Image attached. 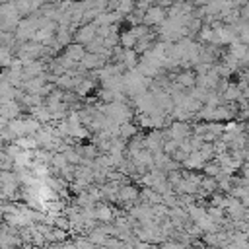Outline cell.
I'll list each match as a JSON object with an SVG mask.
<instances>
[{
	"label": "cell",
	"instance_id": "cell-4",
	"mask_svg": "<svg viewBox=\"0 0 249 249\" xmlns=\"http://www.w3.org/2000/svg\"><path fill=\"white\" fill-rule=\"evenodd\" d=\"M169 136L181 142L183 138L189 136V126H187L185 123H173V124H171V130H169Z\"/></svg>",
	"mask_w": 249,
	"mask_h": 249
},
{
	"label": "cell",
	"instance_id": "cell-9",
	"mask_svg": "<svg viewBox=\"0 0 249 249\" xmlns=\"http://www.w3.org/2000/svg\"><path fill=\"white\" fill-rule=\"evenodd\" d=\"M134 8H136V2L134 0H119L117 12H121L123 16H128L130 12H134Z\"/></svg>",
	"mask_w": 249,
	"mask_h": 249
},
{
	"label": "cell",
	"instance_id": "cell-8",
	"mask_svg": "<svg viewBox=\"0 0 249 249\" xmlns=\"http://www.w3.org/2000/svg\"><path fill=\"white\" fill-rule=\"evenodd\" d=\"M72 31L68 29V27H60L58 31H56V43L58 45H62V47H66V45H70V39H72V35H70Z\"/></svg>",
	"mask_w": 249,
	"mask_h": 249
},
{
	"label": "cell",
	"instance_id": "cell-5",
	"mask_svg": "<svg viewBox=\"0 0 249 249\" xmlns=\"http://www.w3.org/2000/svg\"><path fill=\"white\" fill-rule=\"evenodd\" d=\"M64 54L66 56H70L72 60H82L84 58V54H86V51H84V47H82V43H78V45H66V51H64Z\"/></svg>",
	"mask_w": 249,
	"mask_h": 249
},
{
	"label": "cell",
	"instance_id": "cell-6",
	"mask_svg": "<svg viewBox=\"0 0 249 249\" xmlns=\"http://www.w3.org/2000/svg\"><path fill=\"white\" fill-rule=\"evenodd\" d=\"M175 82H179L183 88L187 86V88H193L195 84H196V76L193 74V72H183V74H179L177 78H175Z\"/></svg>",
	"mask_w": 249,
	"mask_h": 249
},
{
	"label": "cell",
	"instance_id": "cell-2",
	"mask_svg": "<svg viewBox=\"0 0 249 249\" xmlns=\"http://www.w3.org/2000/svg\"><path fill=\"white\" fill-rule=\"evenodd\" d=\"M95 35H97V23L93 21V23L84 25V27L76 33V41H78V43H82V45H88L91 39H95Z\"/></svg>",
	"mask_w": 249,
	"mask_h": 249
},
{
	"label": "cell",
	"instance_id": "cell-11",
	"mask_svg": "<svg viewBox=\"0 0 249 249\" xmlns=\"http://www.w3.org/2000/svg\"><path fill=\"white\" fill-rule=\"evenodd\" d=\"M212 37H214V27L212 25H202L198 29V39L200 41H212Z\"/></svg>",
	"mask_w": 249,
	"mask_h": 249
},
{
	"label": "cell",
	"instance_id": "cell-10",
	"mask_svg": "<svg viewBox=\"0 0 249 249\" xmlns=\"http://www.w3.org/2000/svg\"><path fill=\"white\" fill-rule=\"evenodd\" d=\"M136 41H138V37H136L132 31H124V33L121 35V43H123L124 49H132V47L136 45Z\"/></svg>",
	"mask_w": 249,
	"mask_h": 249
},
{
	"label": "cell",
	"instance_id": "cell-12",
	"mask_svg": "<svg viewBox=\"0 0 249 249\" xmlns=\"http://www.w3.org/2000/svg\"><path fill=\"white\" fill-rule=\"evenodd\" d=\"M119 134H121V136H124V138H128V136L136 134V128H134V124H132V123L124 121V123H121V130H119Z\"/></svg>",
	"mask_w": 249,
	"mask_h": 249
},
{
	"label": "cell",
	"instance_id": "cell-1",
	"mask_svg": "<svg viewBox=\"0 0 249 249\" xmlns=\"http://www.w3.org/2000/svg\"><path fill=\"white\" fill-rule=\"evenodd\" d=\"M161 21H165V10H163V6H150L148 10H146V16H144V21L142 23H146V25H160Z\"/></svg>",
	"mask_w": 249,
	"mask_h": 249
},
{
	"label": "cell",
	"instance_id": "cell-13",
	"mask_svg": "<svg viewBox=\"0 0 249 249\" xmlns=\"http://www.w3.org/2000/svg\"><path fill=\"white\" fill-rule=\"evenodd\" d=\"M206 130H210V132H214L216 136L220 134V132H224V126L220 124V123H208V128Z\"/></svg>",
	"mask_w": 249,
	"mask_h": 249
},
{
	"label": "cell",
	"instance_id": "cell-3",
	"mask_svg": "<svg viewBox=\"0 0 249 249\" xmlns=\"http://www.w3.org/2000/svg\"><path fill=\"white\" fill-rule=\"evenodd\" d=\"M138 196H140V191L134 185H121V189H119V198L121 200L130 202V200H136Z\"/></svg>",
	"mask_w": 249,
	"mask_h": 249
},
{
	"label": "cell",
	"instance_id": "cell-7",
	"mask_svg": "<svg viewBox=\"0 0 249 249\" xmlns=\"http://www.w3.org/2000/svg\"><path fill=\"white\" fill-rule=\"evenodd\" d=\"M95 210H97V220H101L103 224L113 220V210H111V206H107V204H101V206H97Z\"/></svg>",
	"mask_w": 249,
	"mask_h": 249
}]
</instances>
